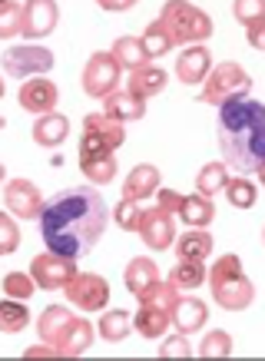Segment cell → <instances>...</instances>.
I'll use <instances>...</instances> for the list:
<instances>
[{
    "label": "cell",
    "mask_w": 265,
    "mask_h": 361,
    "mask_svg": "<svg viewBox=\"0 0 265 361\" xmlns=\"http://www.w3.org/2000/svg\"><path fill=\"white\" fill-rule=\"evenodd\" d=\"M103 11H113V13H120V11H132L140 0H97Z\"/></svg>",
    "instance_id": "7bdbcfd3"
},
{
    "label": "cell",
    "mask_w": 265,
    "mask_h": 361,
    "mask_svg": "<svg viewBox=\"0 0 265 361\" xmlns=\"http://www.w3.org/2000/svg\"><path fill=\"white\" fill-rule=\"evenodd\" d=\"M140 235L153 252H166L169 245H176V226H173V212L166 209H149L143 212V226H140Z\"/></svg>",
    "instance_id": "4fadbf2b"
},
{
    "label": "cell",
    "mask_w": 265,
    "mask_h": 361,
    "mask_svg": "<svg viewBox=\"0 0 265 361\" xmlns=\"http://www.w3.org/2000/svg\"><path fill=\"white\" fill-rule=\"evenodd\" d=\"M249 44H252L255 50H265V20L249 27Z\"/></svg>",
    "instance_id": "ee69618b"
},
{
    "label": "cell",
    "mask_w": 265,
    "mask_h": 361,
    "mask_svg": "<svg viewBox=\"0 0 265 361\" xmlns=\"http://www.w3.org/2000/svg\"><path fill=\"white\" fill-rule=\"evenodd\" d=\"M232 17L242 23V27L262 23L265 20V0H232Z\"/></svg>",
    "instance_id": "74e56055"
},
{
    "label": "cell",
    "mask_w": 265,
    "mask_h": 361,
    "mask_svg": "<svg viewBox=\"0 0 265 361\" xmlns=\"http://www.w3.org/2000/svg\"><path fill=\"white\" fill-rule=\"evenodd\" d=\"M255 186L245 179V176H232L229 183H226V199H229V206H235V209H252L255 206Z\"/></svg>",
    "instance_id": "1f68e13d"
},
{
    "label": "cell",
    "mask_w": 265,
    "mask_h": 361,
    "mask_svg": "<svg viewBox=\"0 0 265 361\" xmlns=\"http://www.w3.org/2000/svg\"><path fill=\"white\" fill-rule=\"evenodd\" d=\"M252 90V80L239 63H219L212 66V73L202 80V90H199V103H212V106H222L229 99L249 97Z\"/></svg>",
    "instance_id": "5b68a950"
},
{
    "label": "cell",
    "mask_w": 265,
    "mask_h": 361,
    "mask_svg": "<svg viewBox=\"0 0 265 361\" xmlns=\"http://www.w3.org/2000/svg\"><path fill=\"white\" fill-rule=\"evenodd\" d=\"M27 318H30V312H27V305H20V298H4V305H0V329L7 335L27 329Z\"/></svg>",
    "instance_id": "d6a6232c"
},
{
    "label": "cell",
    "mask_w": 265,
    "mask_h": 361,
    "mask_svg": "<svg viewBox=\"0 0 265 361\" xmlns=\"http://www.w3.org/2000/svg\"><path fill=\"white\" fill-rule=\"evenodd\" d=\"M4 206H7V212H13L17 219L30 222V219H40V212H44L47 202L30 179H7V186H4Z\"/></svg>",
    "instance_id": "30bf717a"
},
{
    "label": "cell",
    "mask_w": 265,
    "mask_h": 361,
    "mask_svg": "<svg viewBox=\"0 0 265 361\" xmlns=\"http://www.w3.org/2000/svg\"><path fill=\"white\" fill-rule=\"evenodd\" d=\"M126 140L123 123L106 116V113H90L83 120V140H80V156L93 153H116Z\"/></svg>",
    "instance_id": "8992f818"
},
{
    "label": "cell",
    "mask_w": 265,
    "mask_h": 361,
    "mask_svg": "<svg viewBox=\"0 0 265 361\" xmlns=\"http://www.w3.org/2000/svg\"><path fill=\"white\" fill-rule=\"evenodd\" d=\"M202 279H206V265L199 262V259H179L166 282H173L179 292H192L196 285H202Z\"/></svg>",
    "instance_id": "4316f807"
},
{
    "label": "cell",
    "mask_w": 265,
    "mask_h": 361,
    "mask_svg": "<svg viewBox=\"0 0 265 361\" xmlns=\"http://www.w3.org/2000/svg\"><path fill=\"white\" fill-rule=\"evenodd\" d=\"M66 133H70V123H66V116H60V113H44L40 120L33 123V142H37V146H47V149L60 146V142L66 140Z\"/></svg>",
    "instance_id": "7402d4cb"
},
{
    "label": "cell",
    "mask_w": 265,
    "mask_h": 361,
    "mask_svg": "<svg viewBox=\"0 0 265 361\" xmlns=\"http://www.w3.org/2000/svg\"><path fill=\"white\" fill-rule=\"evenodd\" d=\"M219 149L229 169L239 176L259 173L265 163V103L255 99H229L216 116Z\"/></svg>",
    "instance_id": "7a4b0ae2"
},
{
    "label": "cell",
    "mask_w": 265,
    "mask_h": 361,
    "mask_svg": "<svg viewBox=\"0 0 265 361\" xmlns=\"http://www.w3.org/2000/svg\"><path fill=\"white\" fill-rule=\"evenodd\" d=\"M77 259H66V255H56V252L47 249L44 255H37L30 262V275L37 279L40 288H66V285L77 279Z\"/></svg>",
    "instance_id": "9c48e42d"
},
{
    "label": "cell",
    "mask_w": 265,
    "mask_h": 361,
    "mask_svg": "<svg viewBox=\"0 0 265 361\" xmlns=\"http://www.w3.org/2000/svg\"><path fill=\"white\" fill-rule=\"evenodd\" d=\"M123 282H126V288H130V295L143 298L149 288H153L156 282H159V269L153 265V259H132L130 265H126V272H123Z\"/></svg>",
    "instance_id": "ac0fdd59"
},
{
    "label": "cell",
    "mask_w": 265,
    "mask_h": 361,
    "mask_svg": "<svg viewBox=\"0 0 265 361\" xmlns=\"http://www.w3.org/2000/svg\"><path fill=\"white\" fill-rule=\"evenodd\" d=\"M63 292L70 298V305H77L80 312H103L110 302V282L93 272H77V279Z\"/></svg>",
    "instance_id": "ba28073f"
},
{
    "label": "cell",
    "mask_w": 265,
    "mask_h": 361,
    "mask_svg": "<svg viewBox=\"0 0 265 361\" xmlns=\"http://www.w3.org/2000/svg\"><path fill=\"white\" fill-rule=\"evenodd\" d=\"M90 345H93V325H90L87 318H77V322L70 325V331H66L60 351H63L66 358H73V355H83Z\"/></svg>",
    "instance_id": "f546056e"
},
{
    "label": "cell",
    "mask_w": 265,
    "mask_h": 361,
    "mask_svg": "<svg viewBox=\"0 0 265 361\" xmlns=\"http://www.w3.org/2000/svg\"><path fill=\"white\" fill-rule=\"evenodd\" d=\"M176 255L179 259H199V262H206L212 255V235L202 229L186 232L183 239H176Z\"/></svg>",
    "instance_id": "83f0119b"
},
{
    "label": "cell",
    "mask_w": 265,
    "mask_h": 361,
    "mask_svg": "<svg viewBox=\"0 0 265 361\" xmlns=\"http://www.w3.org/2000/svg\"><path fill=\"white\" fill-rule=\"evenodd\" d=\"M130 329H132V315L123 312V308H113V312L99 318V335L106 341H123L130 335Z\"/></svg>",
    "instance_id": "4dcf8cb0"
},
{
    "label": "cell",
    "mask_w": 265,
    "mask_h": 361,
    "mask_svg": "<svg viewBox=\"0 0 265 361\" xmlns=\"http://www.w3.org/2000/svg\"><path fill=\"white\" fill-rule=\"evenodd\" d=\"M120 60L113 54H93L87 60V66H83V90H87V97L93 99H106L116 90V83H120Z\"/></svg>",
    "instance_id": "52a82bcc"
},
{
    "label": "cell",
    "mask_w": 265,
    "mask_h": 361,
    "mask_svg": "<svg viewBox=\"0 0 265 361\" xmlns=\"http://www.w3.org/2000/svg\"><path fill=\"white\" fill-rule=\"evenodd\" d=\"M199 355L202 358H229L232 355V338H229V331H209L206 338L199 341Z\"/></svg>",
    "instance_id": "d590c367"
},
{
    "label": "cell",
    "mask_w": 265,
    "mask_h": 361,
    "mask_svg": "<svg viewBox=\"0 0 265 361\" xmlns=\"http://www.w3.org/2000/svg\"><path fill=\"white\" fill-rule=\"evenodd\" d=\"M17 245H20V232L13 226V212H4V216H0V252L11 255Z\"/></svg>",
    "instance_id": "60d3db41"
},
{
    "label": "cell",
    "mask_w": 265,
    "mask_h": 361,
    "mask_svg": "<svg viewBox=\"0 0 265 361\" xmlns=\"http://www.w3.org/2000/svg\"><path fill=\"white\" fill-rule=\"evenodd\" d=\"M169 325H173V312L156 305H143V302H140V312L132 315V329L140 331L143 338H159V335H166Z\"/></svg>",
    "instance_id": "44dd1931"
},
{
    "label": "cell",
    "mask_w": 265,
    "mask_h": 361,
    "mask_svg": "<svg viewBox=\"0 0 265 361\" xmlns=\"http://www.w3.org/2000/svg\"><path fill=\"white\" fill-rule=\"evenodd\" d=\"M113 209L93 186H70L60 189L54 199H47L40 212V239L47 249L66 259H83L97 249V242L106 232Z\"/></svg>",
    "instance_id": "6da1fadb"
},
{
    "label": "cell",
    "mask_w": 265,
    "mask_h": 361,
    "mask_svg": "<svg viewBox=\"0 0 265 361\" xmlns=\"http://www.w3.org/2000/svg\"><path fill=\"white\" fill-rule=\"evenodd\" d=\"M259 179H262V186H265V163H262V169H259Z\"/></svg>",
    "instance_id": "f6af8a7d"
},
{
    "label": "cell",
    "mask_w": 265,
    "mask_h": 361,
    "mask_svg": "<svg viewBox=\"0 0 265 361\" xmlns=\"http://www.w3.org/2000/svg\"><path fill=\"white\" fill-rule=\"evenodd\" d=\"M80 169L93 186H106L116 179V159L113 153H93V156H80Z\"/></svg>",
    "instance_id": "484cf974"
},
{
    "label": "cell",
    "mask_w": 265,
    "mask_h": 361,
    "mask_svg": "<svg viewBox=\"0 0 265 361\" xmlns=\"http://www.w3.org/2000/svg\"><path fill=\"white\" fill-rule=\"evenodd\" d=\"M77 318L70 315L63 305H47L44 312H40V318H37V331H40V338L47 341V345H54L56 351H60V345H63L66 331H70V325H73ZM63 355V351H60Z\"/></svg>",
    "instance_id": "9a60e30c"
},
{
    "label": "cell",
    "mask_w": 265,
    "mask_h": 361,
    "mask_svg": "<svg viewBox=\"0 0 265 361\" xmlns=\"http://www.w3.org/2000/svg\"><path fill=\"white\" fill-rule=\"evenodd\" d=\"M17 99H20V106L27 113H54V106H56V99H60V93H56V87H54V80H27L20 87V93H17Z\"/></svg>",
    "instance_id": "5bb4252c"
},
{
    "label": "cell",
    "mask_w": 265,
    "mask_h": 361,
    "mask_svg": "<svg viewBox=\"0 0 265 361\" xmlns=\"http://www.w3.org/2000/svg\"><path fill=\"white\" fill-rule=\"evenodd\" d=\"M113 222H116L123 232H140V226H143V209L136 206V199L123 196L120 202H116V209H113Z\"/></svg>",
    "instance_id": "e575fe53"
},
{
    "label": "cell",
    "mask_w": 265,
    "mask_h": 361,
    "mask_svg": "<svg viewBox=\"0 0 265 361\" xmlns=\"http://www.w3.org/2000/svg\"><path fill=\"white\" fill-rule=\"evenodd\" d=\"M103 113L120 123H130V120H143L146 106H143V97H136L132 90H113L110 97L103 99Z\"/></svg>",
    "instance_id": "2e32d148"
},
{
    "label": "cell",
    "mask_w": 265,
    "mask_h": 361,
    "mask_svg": "<svg viewBox=\"0 0 265 361\" xmlns=\"http://www.w3.org/2000/svg\"><path fill=\"white\" fill-rule=\"evenodd\" d=\"M179 216H183L186 226L202 229V226H209V222L216 219V202H212L209 196H202V192H196V196H183V202H179Z\"/></svg>",
    "instance_id": "603a6c76"
},
{
    "label": "cell",
    "mask_w": 265,
    "mask_h": 361,
    "mask_svg": "<svg viewBox=\"0 0 265 361\" xmlns=\"http://www.w3.org/2000/svg\"><path fill=\"white\" fill-rule=\"evenodd\" d=\"M192 355V345H189V335L186 331H179L173 338H166L159 345V358H189Z\"/></svg>",
    "instance_id": "ab89813d"
},
{
    "label": "cell",
    "mask_w": 265,
    "mask_h": 361,
    "mask_svg": "<svg viewBox=\"0 0 265 361\" xmlns=\"http://www.w3.org/2000/svg\"><path fill=\"white\" fill-rule=\"evenodd\" d=\"M209 50L206 47H186L176 60V77L179 83H202V80L209 77Z\"/></svg>",
    "instance_id": "e0dca14e"
},
{
    "label": "cell",
    "mask_w": 265,
    "mask_h": 361,
    "mask_svg": "<svg viewBox=\"0 0 265 361\" xmlns=\"http://www.w3.org/2000/svg\"><path fill=\"white\" fill-rule=\"evenodd\" d=\"M209 288H212L216 305L226 308V312H242V308L252 305V298H255V288H252V282L245 279L239 255H219V259L212 262Z\"/></svg>",
    "instance_id": "3957f363"
},
{
    "label": "cell",
    "mask_w": 265,
    "mask_h": 361,
    "mask_svg": "<svg viewBox=\"0 0 265 361\" xmlns=\"http://www.w3.org/2000/svg\"><path fill=\"white\" fill-rule=\"evenodd\" d=\"M60 23V7L56 0H27L23 4V37L40 40L47 33H54V27Z\"/></svg>",
    "instance_id": "7c38bea8"
},
{
    "label": "cell",
    "mask_w": 265,
    "mask_h": 361,
    "mask_svg": "<svg viewBox=\"0 0 265 361\" xmlns=\"http://www.w3.org/2000/svg\"><path fill=\"white\" fill-rule=\"evenodd\" d=\"M163 186V176L156 166H136L130 176H126V183H123V196L126 199H149L156 189Z\"/></svg>",
    "instance_id": "ffe728a7"
},
{
    "label": "cell",
    "mask_w": 265,
    "mask_h": 361,
    "mask_svg": "<svg viewBox=\"0 0 265 361\" xmlns=\"http://www.w3.org/2000/svg\"><path fill=\"white\" fill-rule=\"evenodd\" d=\"M159 20L166 23V30L173 33L176 44H202L212 37V20L189 0H166Z\"/></svg>",
    "instance_id": "277c9868"
},
{
    "label": "cell",
    "mask_w": 265,
    "mask_h": 361,
    "mask_svg": "<svg viewBox=\"0 0 265 361\" xmlns=\"http://www.w3.org/2000/svg\"><path fill=\"white\" fill-rule=\"evenodd\" d=\"M116 60H120V66H126V70H140V66H146L153 56H149V50H146L143 37H120L116 44H113L110 50Z\"/></svg>",
    "instance_id": "d4e9b609"
},
{
    "label": "cell",
    "mask_w": 265,
    "mask_h": 361,
    "mask_svg": "<svg viewBox=\"0 0 265 361\" xmlns=\"http://www.w3.org/2000/svg\"><path fill=\"white\" fill-rule=\"evenodd\" d=\"M166 83H169V77H166L163 66H140V70H130V83H126V90H132L136 97H159L166 90Z\"/></svg>",
    "instance_id": "d6986e66"
},
{
    "label": "cell",
    "mask_w": 265,
    "mask_h": 361,
    "mask_svg": "<svg viewBox=\"0 0 265 361\" xmlns=\"http://www.w3.org/2000/svg\"><path fill=\"white\" fill-rule=\"evenodd\" d=\"M262 242H265V229H262Z\"/></svg>",
    "instance_id": "bcb514c9"
},
{
    "label": "cell",
    "mask_w": 265,
    "mask_h": 361,
    "mask_svg": "<svg viewBox=\"0 0 265 361\" xmlns=\"http://www.w3.org/2000/svg\"><path fill=\"white\" fill-rule=\"evenodd\" d=\"M23 30V7L17 0H4L0 7V37H13Z\"/></svg>",
    "instance_id": "f35d334b"
},
{
    "label": "cell",
    "mask_w": 265,
    "mask_h": 361,
    "mask_svg": "<svg viewBox=\"0 0 265 361\" xmlns=\"http://www.w3.org/2000/svg\"><path fill=\"white\" fill-rule=\"evenodd\" d=\"M173 325H176L179 331H186V335L199 331L206 325V302H199V298H192V295L179 298L176 308H173Z\"/></svg>",
    "instance_id": "cb8c5ba5"
},
{
    "label": "cell",
    "mask_w": 265,
    "mask_h": 361,
    "mask_svg": "<svg viewBox=\"0 0 265 361\" xmlns=\"http://www.w3.org/2000/svg\"><path fill=\"white\" fill-rule=\"evenodd\" d=\"M54 66V54L44 47H11L4 54V73L7 77H33V73H47Z\"/></svg>",
    "instance_id": "8fae6325"
},
{
    "label": "cell",
    "mask_w": 265,
    "mask_h": 361,
    "mask_svg": "<svg viewBox=\"0 0 265 361\" xmlns=\"http://www.w3.org/2000/svg\"><path fill=\"white\" fill-rule=\"evenodd\" d=\"M226 183H229V166L226 163H209L202 166L196 176V189L202 196H216V192H226Z\"/></svg>",
    "instance_id": "f1b7e54d"
},
{
    "label": "cell",
    "mask_w": 265,
    "mask_h": 361,
    "mask_svg": "<svg viewBox=\"0 0 265 361\" xmlns=\"http://www.w3.org/2000/svg\"><path fill=\"white\" fill-rule=\"evenodd\" d=\"M179 202H183V196H176L173 189H159V199H156V206L166 209V212H179Z\"/></svg>",
    "instance_id": "b9f144b4"
},
{
    "label": "cell",
    "mask_w": 265,
    "mask_h": 361,
    "mask_svg": "<svg viewBox=\"0 0 265 361\" xmlns=\"http://www.w3.org/2000/svg\"><path fill=\"white\" fill-rule=\"evenodd\" d=\"M143 44H146V50H149V56H163L176 47V40H173V33L166 30L163 20H153L143 33Z\"/></svg>",
    "instance_id": "836d02e7"
},
{
    "label": "cell",
    "mask_w": 265,
    "mask_h": 361,
    "mask_svg": "<svg viewBox=\"0 0 265 361\" xmlns=\"http://www.w3.org/2000/svg\"><path fill=\"white\" fill-rule=\"evenodd\" d=\"M4 292H7V298H20V302H27V298L37 292V279L27 275V272L4 275Z\"/></svg>",
    "instance_id": "8d00e7d4"
}]
</instances>
